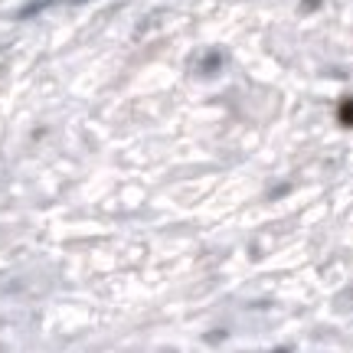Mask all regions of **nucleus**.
Masks as SVG:
<instances>
[{"mask_svg":"<svg viewBox=\"0 0 353 353\" xmlns=\"http://www.w3.org/2000/svg\"><path fill=\"white\" fill-rule=\"evenodd\" d=\"M341 118H343V125H353V101H343Z\"/></svg>","mask_w":353,"mask_h":353,"instance_id":"1","label":"nucleus"}]
</instances>
